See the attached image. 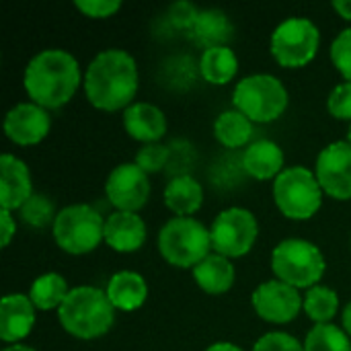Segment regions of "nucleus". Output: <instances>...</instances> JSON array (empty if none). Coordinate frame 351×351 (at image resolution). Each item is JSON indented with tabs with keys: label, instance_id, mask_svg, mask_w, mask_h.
Segmentation results:
<instances>
[{
	"label": "nucleus",
	"instance_id": "nucleus-1",
	"mask_svg": "<svg viewBox=\"0 0 351 351\" xmlns=\"http://www.w3.org/2000/svg\"><path fill=\"white\" fill-rule=\"evenodd\" d=\"M138 90V66L132 53L119 47L99 51L84 72L86 99L103 109L115 111L130 107Z\"/></svg>",
	"mask_w": 351,
	"mask_h": 351
},
{
	"label": "nucleus",
	"instance_id": "nucleus-2",
	"mask_svg": "<svg viewBox=\"0 0 351 351\" xmlns=\"http://www.w3.org/2000/svg\"><path fill=\"white\" fill-rule=\"evenodd\" d=\"M25 90L43 109L62 107L80 84L78 60L66 49H41L25 68Z\"/></svg>",
	"mask_w": 351,
	"mask_h": 351
},
{
	"label": "nucleus",
	"instance_id": "nucleus-3",
	"mask_svg": "<svg viewBox=\"0 0 351 351\" xmlns=\"http://www.w3.org/2000/svg\"><path fill=\"white\" fill-rule=\"evenodd\" d=\"M115 306L107 292L93 286L72 288L58 308L62 327L78 339H95L105 335L115 319Z\"/></svg>",
	"mask_w": 351,
	"mask_h": 351
},
{
	"label": "nucleus",
	"instance_id": "nucleus-4",
	"mask_svg": "<svg viewBox=\"0 0 351 351\" xmlns=\"http://www.w3.org/2000/svg\"><path fill=\"white\" fill-rule=\"evenodd\" d=\"M212 234L191 216L171 218L158 232V251L175 267H195L210 255Z\"/></svg>",
	"mask_w": 351,
	"mask_h": 351
},
{
	"label": "nucleus",
	"instance_id": "nucleus-5",
	"mask_svg": "<svg viewBox=\"0 0 351 351\" xmlns=\"http://www.w3.org/2000/svg\"><path fill=\"white\" fill-rule=\"evenodd\" d=\"M325 257L304 239H286L271 253V269L280 282L294 288H313L325 274Z\"/></svg>",
	"mask_w": 351,
	"mask_h": 351
},
{
	"label": "nucleus",
	"instance_id": "nucleus-6",
	"mask_svg": "<svg viewBox=\"0 0 351 351\" xmlns=\"http://www.w3.org/2000/svg\"><path fill=\"white\" fill-rule=\"evenodd\" d=\"M234 107L251 121H274L288 107V90L274 74L245 76L232 93Z\"/></svg>",
	"mask_w": 351,
	"mask_h": 351
},
{
	"label": "nucleus",
	"instance_id": "nucleus-7",
	"mask_svg": "<svg viewBox=\"0 0 351 351\" xmlns=\"http://www.w3.org/2000/svg\"><path fill=\"white\" fill-rule=\"evenodd\" d=\"M274 199L280 212L292 220L313 218L323 204V187L306 167L284 169L274 181Z\"/></svg>",
	"mask_w": 351,
	"mask_h": 351
},
{
	"label": "nucleus",
	"instance_id": "nucleus-8",
	"mask_svg": "<svg viewBox=\"0 0 351 351\" xmlns=\"http://www.w3.org/2000/svg\"><path fill=\"white\" fill-rule=\"evenodd\" d=\"M53 239L60 249L82 255L99 247L105 239V220L88 204H72L58 212L53 222Z\"/></svg>",
	"mask_w": 351,
	"mask_h": 351
},
{
	"label": "nucleus",
	"instance_id": "nucleus-9",
	"mask_svg": "<svg viewBox=\"0 0 351 351\" xmlns=\"http://www.w3.org/2000/svg\"><path fill=\"white\" fill-rule=\"evenodd\" d=\"M319 43V27L306 16H290L271 33V53L286 68H300L308 64L317 56Z\"/></svg>",
	"mask_w": 351,
	"mask_h": 351
},
{
	"label": "nucleus",
	"instance_id": "nucleus-10",
	"mask_svg": "<svg viewBox=\"0 0 351 351\" xmlns=\"http://www.w3.org/2000/svg\"><path fill=\"white\" fill-rule=\"evenodd\" d=\"M259 226L253 212L245 208H228L222 210L210 228L212 247L216 253L224 257H243L251 251L257 239Z\"/></svg>",
	"mask_w": 351,
	"mask_h": 351
},
{
	"label": "nucleus",
	"instance_id": "nucleus-11",
	"mask_svg": "<svg viewBox=\"0 0 351 351\" xmlns=\"http://www.w3.org/2000/svg\"><path fill=\"white\" fill-rule=\"evenodd\" d=\"M105 191L119 212H138L150 195L148 175L136 162H121L109 173Z\"/></svg>",
	"mask_w": 351,
	"mask_h": 351
},
{
	"label": "nucleus",
	"instance_id": "nucleus-12",
	"mask_svg": "<svg viewBox=\"0 0 351 351\" xmlns=\"http://www.w3.org/2000/svg\"><path fill=\"white\" fill-rule=\"evenodd\" d=\"M317 179L331 197L351 199V144L346 140L325 146L317 158Z\"/></svg>",
	"mask_w": 351,
	"mask_h": 351
},
{
	"label": "nucleus",
	"instance_id": "nucleus-13",
	"mask_svg": "<svg viewBox=\"0 0 351 351\" xmlns=\"http://www.w3.org/2000/svg\"><path fill=\"white\" fill-rule=\"evenodd\" d=\"M253 306L257 315L269 323H290L304 306V300L298 294V288L280 280H269L253 292Z\"/></svg>",
	"mask_w": 351,
	"mask_h": 351
},
{
	"label": "nucleus",
	"instance_id": "nucleus-14",
	"mask_svg": "<svg viewBox=\"0 0 351 351\" xmlns=\"http://www.w3.org/2000/svg\"><path fill=\"white\" fill-rule=\"evenodd\" d=\"M51 128L47 109L37 103H19L4 115V134L21 146H31L41 142Z\"/></svg>",
	"mask_w": 351,
	"mask_h": 351
},
{
	"label": "nucleus",
	"instance_id": "nucleus-15",
	"mask_svg": "<svg viewBox=\"0 0 351 351\" xmlns=\"http://www.w3.org/2000/svg\"><path fill=\"white\" fill-rule=\"evenodd\" d=\"M0 187L2 210H16L33 195L31 173L14 154L0 156Z\"/></svg>",
	"mask_w": 351,
	"mask_h": 351
},
{
	"label": "nucleus",
	"instance_id": "nucleus-16",
	"mask_svg": "<svg viewBox=\"0 0 351 351\" xmlns=\"http://www.w3.org/2000/svg\"><path fill=\"white\" fill-rule=\"evenodd\" d=\"M35 325V304L25 294H6L0 302V337L16 343L27 337Z\"/></svg>",
	"mask_w": 351,
	"mask_h": 351
},
{
	"label": "nucleus",
	"instance_id": "nucleus-17",
	"mask_svg": "<svg viewBox=\"0 0 351 351\" xmlns=\"http://www.w3.org/2000/svg\"><path fill=\"white\" fill-rule=\"evenodd\" d=\"M105 241L119 253L138 251L146 241V224L136 212H113L105 220Z\"/></svg>",
	"mask_w": 351,
	"mask_h": 351
},
{
	"label": "nucleus",
	"instance_id": "nucleus-18",
	"mask_svg": "<svg viewBox=\"0 0 351 351\" xmlns=\"http://www.w3.org/2000/svg\"><path fill=\"white\" fill-rule=\"evenodd\" d=\"M123 125L132 138H136L144 144H150L165 136L167 117L152 103H132L123 111Z\"/></svg>",
	"mask_w": 351,
	"mask_h": 351
},
{
	"label": "nucleus",
	"instance_id": "nucleus-19",
	"mask_svg": "<svg viewBox=\"0 0 351 351\" xmlns=\"http://www.w3.org/2000/svg\"><path fill=\"white\" fill-rule=\"evenodd\" d=\"M187 33L195 43L204 45L206 49L220 47V45H226V41L232 37V23L224 10L206 8V10L197 12L195 21Z\"/></svg>",
	"mask_w": 351,
	"mask_h": 351
},
{
	"label": "nucleus",
	"instance_id": "nucleus-20",
	"mask_svg": "<svg viewBox=\"0 0 351 351\" xmlns=\"http://www.w3.org/2000/svg\"><path fill=\"white\" fill-rule=\"evenodd\" d=\"M243 169L255 179H271L284 171V152L271 140H257L243 152Z\"/></svg>",
	"mask_w": 351,
	"mask_h": 351
},
{
	"label": "nucleus",
	"instance_id": "nucleus-21",
	"mask_svg": "<svg viewBox=\"0 0 351 351\" xmlns=\"http://www.w3.org/2000/svg\"><path fill=\"white\" fill-rule=\"evenodd\" d=\"M193 278L204 292L224 294L234 284V267L228 257L220 253H210L193 267Z\"/></svg>",
	"mask_w": 351,
	"mask_h": 351
},
{
	"label": "nucleus",
	"instance_id": "nucleus-22",
	"mask_svg": "<svg viewBox=\"0 0 351 351\" xmlns=\"http://www.w3.org/2000/svg\"><path fill=\"white\" fill-rule=\"evenodd\" d=\"M107 296L119 311H136L146 302L148 284L136 271H117L107 284Z\"/></svg>",
	"mask_w": 351,
	"mask_h": 351
},
{
	"label": "nucleus",
	"instance_id": "nucleus-23",
	"mask_svg": "<svg viewBox=\"0 0 351 351\" xmlns=\"http://www.w3.org/2000/svg\"><path fill=\"white\" fill-rule=\"evenodd\" d=\"M165 204L179 216L197 212L204 204V189L191 175H177L165 187Z\"/></svg>",
	"mask_w": 351,
	"mask_h": 351
},
{
	"label": "nucleus",
	"instance_id": "nucleus-24",
	"mask_svg": "<svg viewBox=\"0 0 351 351\" xmlns=\"http://www.w3.org/2000/svg\"><path fill=\"white\" fill-rule=\"evenodd\" d=\"M239 70V58L228 45L204 49L199 58V72L212 84H226Z\"/></svg>",
	"mask_w": 351,
	"mask_h": 351
},
{
	"label": "nucleus",
	"instance_id": "nucleus-25",
	"mask_svg": "<svg viewBox=\"0 0 351 351\" xmlns=\"http://www.w3.org/2000/svg\"><path fill=\"white\" fill-rule=\"evenodd\" d=\"M214 134H216L218 142H222L224 146L241 148L253 136V121L245 113H241L239 109H228L216 117Z\"/></svg>",
	"mask_w": 351,
	"mask_h": 351
},
{
	"label": "nucleus",
	"instance_id": "nucleus-26",
	"mask_svg": "<svg viewBox=\"0 0 351 351\" xmlns=\"http://www.w3.org/2000/svg\"><path fill=\"white\" fill-rule=\"evenodd\" d=\"M68 284L66 280L60 276V274H43L39 276L33 284H31V290H29V298L31 302L41 308V311H49V308H60L62 302L66 300L68 296Z\"/></svg>",
	"mask_w": 351,
	"mask_h": 351
},
{
	"label": "nucleus",
	"instance_id": "nucleus-27",
	"mask_svg": "<svg viewBox=\"0 0 351 351\" xmlns=\"http://www.w3.org/2000/svg\"><path fill=\"white\" fill-rule=\"evenodd\" d=\"M339 308V296L327 286H313L304 294V311L317 325L329 323Z\"/></svg>",
	"mask_w": 351,
	"mask_h": 351
},
{
	"label": "nucleus",
	"instance_id": "nucleus-28",
	"mask_svg": "<svg viewBox=\"0 0 351 351\" xmlns=\"http://www.w3.org/2000/svg\"><path fill=\"white\" fill-rule=\"evenodd\" d=\"M304 351H351V341L343 329L323 323L308 331Z\"/></svg>",
	"mask_w": 351,
	"mask_h": 351
},
{
	"label": "nucleus",
	"instance_id": "nucleus-29",
	"mask_svg": "<svg viewBox=\"0 0 351 351\" xmlns=\"http://www.w3.org/2000/svg\"><path fill=\"white\" fill-rule=\"evenodd\" d=\"M56 216L58 214L53 210V202L41 193H33L21 206V218L35 228H45L49 222H56Z\"/></svg>",
	"mask_w": 351,
	"mask_h": 351
},
{
	"label": "nucleus",
	"instance_id": "nucleus-30",
	"mask_svg": "<svg viewBox=\"0 0 351 351\" xmlns=\"http://www.w3.org/2000/svg\"><path fill=\"white\" fill-rule=\"evenodd\" d=\"M169 148L158 144V142H150V144H144L138 154H136V165L148 175V173H158L160 169L167 167L169 162Z\"/></svg>",
	"mask_w": 351,
	"mask_h": 351
},
{
	"label": "nucleus",
	"instance_id": "nucleus-31",
	"mask_svg": "<svg viewBox=\"0 0 351 351\" xmlns=\"http://www.w3.org/2000/svg\"><path fill=\"white\" fill-rule=\"evenodd\" d=\"M331 60L346 80L351 82V27L343 29L331 43Z\"/></svg>",
	"mask_w": 351,
	"mask_h": 351
},
{
	"label": "nucleus",
	"instance_id": "nucleus-32",
	"mask_svg": "<svg viewBox=\"0 0 351 351\" xmlns=\"http://www.w3.org/2000/svg\"><path fill=\"white\" fill-rule=\"evenodd\" d=\"M253 351H304V346L288 333L274 331L259 337L253 346Z\"/></svg>",
	"mask_w": 351,
	"mask_h": 351
},
{
	"label": "nucleus",
	"instance_id": "nucleus-33",
	"mask_svg": "<svg viewBox=\"0 0 351 351\" xmlns=\"http://www.w3.org/2000/svg\"><path fill=\"white\" fill-rule=\"evenodd\" d=\"M329 113L337 119H351V82L346 80L337 84L327 99Z\"/></svg>",
	"mask_w": 351,
	"mask_h": 351
},
{
	"label": "nucleus",
	"instance_id": "nucleus-34",
	"mask_svg": "<svg viewBox=\"0 0 351 351\" xmlns=\"http://www.w3.org/2000/svg\"><path fill=\"white\" fill-rule=\"evenodd\" d=\"M74 4L80 12H84L86 16H93V19L111 16L113 12H117L121 8L119 0H76Z\"/></svg>",
	"mask_w": 351,
	"mask_h": 351
},
{
	"label": "nucleus",
	"instance_id": "nucleus-35",
	"mask_svg": "<svg viewBox=\"0 0 351 351\" xmlns=\"http://www.w3.org/2000/svg\"><path fill=\"white\" fill-rule=\"evenodd\" d=\"M197 8L191 4V2H177L169 8V21L175 25V27H181L185 31L191 29L195 16H197Z\"/></svg>",
	"mask_w": 351,
	"mask_h": 351
},
{
	"label": "nucleus",
	"instance_id": "nucleus-36",
	"mask_svg": "<svg viewBox=\"0 0 351 351\" xmlns=\"http://www.w3.org/2000/svg\"><path fill=\"white\" fill-rule=\"evenodd\" d=\"M0 218H2V247H8V243L14 234V220H12L10 210H2Z\"/></svg>",
	"mask_w": 351,
	"mask_h": 351
},
{
	"label": "nucleus",
	"instance_id": "nucleus-37",
	"mask_svg": "<svg viewBox=\"0 0 351 351\" xmlns=\"http://www.w3.org/2000/svg\"><path fill=\"white\" fill-rule=\"evenodd\" d=\"M333 8H335L343 19H350L351 21V0H335V2H333Z\"/></svg>",
	"mask_w": 351,
	"mask_h": 351
},
{
	"label": "nucleus",
	"instance_id": "nucleus-38",
	"mask_svg": "<svg viewBox=\"0 0 351 351\" xmlns=\"http://www.w3.org/2000/svg\"><path fill=\"white\" fill-rule=\"evenodd\" d=\"M206 351H243L239 346H234V343H230V341H216V343H212L210 348Z\"/></svg>",
	"mask_w": 351,
	"mask_h": 351
},
{
	"label": "nucleus",
	"instance_id": "nucleus-39",
	"mask_svg": "<svg viewBox=\"0 0 351 351\" xmlns=\"http://www.w3.org/2000/svg\"><path fill=\"white\" fill-rule=\"evenodd\" d=\"M343 327H346V333L351 335V300L348 302L346 311H343Z\"/></svg>",
	"mask_w": 351,
	"mask_h": 351
},
{
	"label": "nucleus",
	"instance_id": "nucleus-40",
	"mask_svg": "<svg viewBox=\"0 0 351 351\" xmlns=\"http://www.w3.org/2000/svg\"><path fill=\"white\" fill-rule=\"evenodd\" d=\"M2 351H35V350H33V348H27V346H19V343H16V346H8V348H4Z\"/></svg>",
	"mask_w": 351,
	"mask_h": 351
},
{
	"label": "nucleus",
	"instance_id": "nucleus-41",
	"mask_svg": "<svg viewBox=\"0 0 351 351\" xmlns=\"http://www.w3.org/2000/svg\"><path fill=\"white\" fill-rule=\"evenodd\" d=\"M348 142L351 144V125H350V132H348Z\"/></svg>",
	"mask_w": 351,
	"mask_h": 351
}]
</instances>
